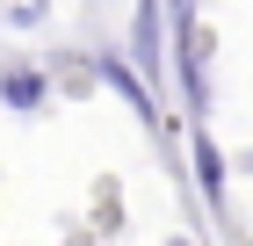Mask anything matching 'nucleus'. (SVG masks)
I'll use <instances>...</instances> for the list:
<instances>
[{
	"label": "nucleus",
	"instance_id": "f257e3e1",
	"mask_svg": "<svg viewBox=\"0 0 253 246\" xmlns=\"http://www.w3.org/2000/svg\"><path fill=\"white\" fill-rule=\"evenodd\" d=\"M174 73H181V95H188V109L203 116L210 109V44H203V29H181V44H174Z\"/></svg>",
	"mask_w": 253,
	"mask_h": 246
},
{
	"label": "nucleus",
	"instance_id": "7ed1b4c3",
	"mask_svg": "<svg viewBox=\"0 0 253 246\" xmlns=\"http://www.w3.org/2000/svg\"><path fill=\"white\" fill-rule=\"evenodd\" d=\"M101 80H109V87H116V95L130 101L137 116H145V123H159V116H152V95H145V73H137V65H123V58L109 51V58H101Z\"/></svg>",
	"mask_w": 253,
	"mask_h": 246
},
{
	"label": "nucleus",
	"instance_id": "f03ea898",
	"mask_svg": "<svg viewBox=\"0 0 253 246\" xmlns=\"http://www.w3.org/2000/svg\"><path fill=\"white\" fill-rule=\"evenodd\" d=\"M130 65L145 80H167V29H159V0H137V22H130Z\"/></svg>",
	"mask_w": 253,
	"mask_h": 246
},
{
	"label": "nucleus",
	"instance_id": "20e7f679",
	"mask_svg": "<svg viewBox=\"0 0 253 246\" xmlns=\"http://www.w3.org/2000/svg\"><path fill=\"white\" fill-rule=\"evenodd\" d=\"M0 101L29 116V109H37V101H43V80H37V73H0Z\"/></svg>",
	"mask_w": 253,
	"mask_h": 246
},
{
	"label": "nucleus",
	"instance_id": "39448f33",
	"mask_svg": "<svg viewBox=\"0 0 253 246\" xmlns=\"http://www.w3.org/2000/svg\"><path fill=\"white\" fill-rule=\"evenodd\" d=\"M195 174H203V196L217 203V196H224V159H217L210 138H195Z\"/></svg>",
	"mask_w": 253,
	"mask_h": 246
}]
</instances>
